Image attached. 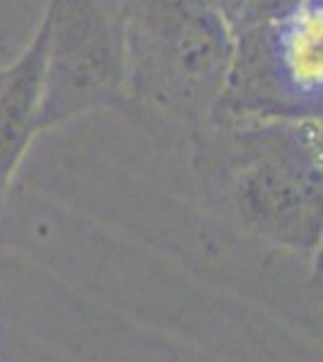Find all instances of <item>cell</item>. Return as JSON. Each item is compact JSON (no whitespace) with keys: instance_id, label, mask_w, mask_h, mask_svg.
Here are the masks:
<instances>
[{"instance_id":"6da1fadb","label":"cell","mask_w":323,"mask_h":362,"mask_svg":"<svg viewBox=\"0 0 323 362\" xmlns=\"http://www.w3.org/2000/svg\"><path fill=\"white\" fill-rule=\"evenodd\" d=\"M191 145L208 196L246 235L295 254L321 249L319 121L213 124Z\"/></svg>"},{"instance_id":"7a4b0ae2","label":"cell","mask_w":323,"mask_h":362,"mask_svg":"<svg viewBox=\"0 0 323 362\" xmlns=\"http://www.w3.org/2000/svg\"><path fill=\"white\" fill-rule=\"evenodd\" d=\"M126 37L123 114L196 140L213 124L234 32L213 0H116Z\"/></svg>"},{"instance_id":"3957f363","label":"cell","mask_w":323,"mask_h":362,"mask_svg":"<svg viewBox=\"0 0 323 362\" xmlns=\"http://www.w3.org/2000/svg\"><path fill=\"white\" fill-rule=\"evenodd\" d=\"M321 85V0H304L234 29L232 66L213 124L319 121Z\"/></svg>"},{"instance_id":"277c9868","label":"cell","mask_w":323,"mask_h":362,"mask_svg":"<svg viewBox=\"0 0 323 362\" xmlns=\"http://www.w3.org/2000/svg\"><path fill=\"white\" fill-rule=\"evenodd\" d=\"M39 136L99 109L123 112L126 37L116 0H46Z\"/></svg>"},{"instance_id":"5b68a950","label":"cell","mask_w":323,"mask_h":362,"mask_svg":"<svg viewBox=\"0 0 323 362\" xmlns=\"http://www.w3.org/2000/svg\"><path fill=\"white\" fill-rule=\"evenodd\" d=\"M46 37H49V20L41 15L32 42L13 63L0 66V203L34 138L39 136L37 112Z\"/></svg>"},{"instance_id":"8992f818","label":"cell","mask_w":323,"mask_h":362,"mask_svg":"<svg viewBox=\"0 0 323 362\" xmlns=\"http://www.w3.org/2000/svg\"><path fill=\"white\" fill-rule=\"evenodd\" d=\"M215 8L220 10L222 15H225V20L229 22V27H237L239 22L244 20L246 13L251 10V5L256 3V0H213Z\"/></svg>"}]
</instances>
